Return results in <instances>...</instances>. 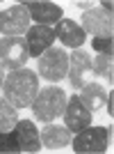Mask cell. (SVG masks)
Returning <instances> with one entry per match:
<instances>
[{
    "mask_svg": "<svg viewBox=\"0 0 114 154\" xmlns=\"http://www.w3.org/2000/svg\"><path fill=\"white\" fill-rule=\"evenodd\" d=\"M39 92V76L32 69H14L5 76L2 83V97L14 108H27Z\"/></svg>",
    "mask_w": 114,
    "mask_h": 154,
    "instance_id": "6da1fadb",
    "label": "cell"
},
{
    "mask_svg": "<svg viewBox=\"0 0 114 154\" xmlns=\"http://www.w3.org/2000/svg\"><path fill=\"white\" fill-rule=\"evenodd\" d=\"M66 101H69V97H66V92L62 88L48 85V88H39L34 101L30 103V108L39 122L48 124L53 120H57V117H62L64 108H66Z\"/></svg>",
    "mask_w": 114,
    "mask_h": 154,
    "instance_id": "7a4b0ae2",
    "label": "cell"
},
{
    "mask_svg": "<svg viewBox=\"0 0 114 154\" xmlns=\"http://www.w3.org/2000/svg\"><path fill=\"white\" fill-rule=\"evenodd\" d=\"M37 74L50 83H59L69 74V53L62 46H50L37 58Z\"/></svg>",
    "mask_w": 114,
    "mask_h": 154,
    "instance_id": "3957f363",
    "label": "cell"
},
{
    "mask_svg": "<svg viewBox=\"0 0 114 154\" xmlns=\"http://www.w3.org/2000/svg\"><path fill=\"white\" fill-rule=\"evenodd\" d=\"M30 60L25 37H0V67L2 69H23Z\"/></svg>",
    "mask_w": 114,
    "mask_h": 154,
    "instance_id": "277c9868",
    "label": "cell"
},
{
    "mask_svg": "<svg viewBox=\"0 0 114 154\" xmlns=\"http://www.w3.org/2000/svg\"><path fill=\"white\" fill-rule=\"evenodd\" d=\"M110 145V131L105 127H87L73 138V149L78 154H103Z\"/></svg>",
    "mask_w": 114,
    "mask_h": 154,
    "instance_id": "5b68a950",
    "label": "cell"
},
{
    "mask_svg": "<svg viewBox=\"0 0 114 154\" xmlns=\"http://www.w3.org/2000/svg\"><path fill=\"white\" fill-rule=\"evenodd\" d=\"M30 21L32 19L23 2L7 7L5 12H0V35L2 37H21L27 32Z\"/></svg>",
    "mask_w": 114,
    "mask_h": 154,
    "instance_id": "8992f818",
    "label": "cell"
},
{
    "mask_svg": "<svg viewBox=\"0 0 114 154\" xmlns=\"http://www.w3.org/2000/svg\"><path fill=\"white\" fill-rule=\"evenodd\" d=\"M91 55L82 48H76V51L69 55V83L73 90H82L84 85L91 81Z\"/></svg>",
    "mask_w": 114,
    "mask_h": 154,
    "instance_id": "52a82bcc",
    "label": "cell"
},
{
    "mask_svg": "<svg viewBox=\"0 0 114 154\" xmlns=\"http://www.w3.org/2000/svg\"><path fill=\"white\" fill-rule=\"evenodd\" d=\"M82 30L94 35V37H112L114 21L112 14L101 9V7H91L82 14Z\"/></svg>",
    "mask_w": 114,
    "mask_h": 154,
    "instance_id": "ba28073f",
    "label": "cell"
},
{
    "mask_svg": "<svg viewBox=\"0 0 114 154\" xmlns=\"http://www.w3.org/2000/svg\"><path fill=\"white\" fill-rule=\"evenodd\" d=\"M62 117H64V127L69 129V131H73V134H78V131L91 127V117L94 115L82 106V101L78 99V94H73V97H69Z\"/></svg>",
    "mask_w": 114,
    "mask_h": 154,
    "instance_id": "9c48e42d",
    "label": "cell"
},
{
    "mask_svg": "<svg viewBox=\"0 0 114 154\" xmlns=\"http://www.w3.org/2000/svg\"><path fill=\"white\" fill-rule=\"evenodd\" d=\"M25 42H27V51L30 58H39L44 51H48L55 44V28L53 26H30L25 32Z\"/></svg>",
    "mask_w": 114,
    "mask_h": 154,
    "instance_id": "30bf717a",
    "label": "cell"
},
{
    "mask_svg": "<svg viewBox=\"0 0 114 154\" xmlns=\"http://www.w3.org/2000/svg\"><path fill=\"white\" fill-rule=\"evenodd\" d=\"M23 5L30 14V19L37 21L39 26H53L57 21H62V7L50 2V0H30Z\"/></svg>",
    "mask_w": 114,
    "mask_h": 154,
    "instance_id": "8fae6325",
    "label": "cell"
},
{
    "mask_svg": "<svg viewBox=\"0 0 114 154\" xmlns=\"http://www.w3.org/2000/svg\"><path fill=\"white\" fill-rule=\"evenodd\" d=\"M55 37L69 48H80L87 42V32L82 30L80 23H76L73 19H62L55 23Z\"/></svg>",
    "mask_w": 114,
    "mask_h": 154,
    "instance_id": "7c38bea8",
    "label": "cell"
},
{
    "mask_svg": "<svg viewBox=\"0 0 114 154\" xmlns=\"http://www.w3.org/2000/svg\"><path fill=\"white\" fill-rule=\"evenodd\" d=\"M14 138L19 145V152H39L41 149V138L32 120H19L14 127Z\"/></svg>",
    "mask_w": 114,
    "mask_h": 154,
    "instance_id": "4fadbf2b",
    "label": "cell"
},
{
    "mask_svg": "<svg viewBox=\"0 0 114 154\" xmlns=\"http://www.w3.org/2000/svg\"><path fill=\"white\" fill-rule=\"evenodd\" d=\"M78 99L82 101V106L91 113V115H96V113H101V110H105V101H107V92H105V88L98 83H87L82 88V92L78 94Z\"/></svg>",
    "mask_w": 114,
    "mask_h": 154,
    "instance_id": "5bb4252c",
    "label": "cell"
},
{
    "mask_svg": "<svg viewBox=\"0 0 114 154\" xmlns=\"http://www.w3.org/2000/svg\"><path fill=\"white\" fill-rule=\"evenodd\" d=\"M39 138H41V145L48 149H62L66 145H71V131L66 127H59V124H46L41 131H39Z\"/></svg>",
    "mask_w": 114,
    "mask_h": 154,
    "instance_id": "9a60e30c",
    "label": "cell"
},
{
    "mask_svg": "<svg viewBox=\"0 0 114 154\" xmlns=\"http://www.w3.org/2000/svg\"><path fill=\"white\" fill-rule=\"evenodd\" d=\"M19 124V108H14L5 97H0V131H12Z\"/></svg>",
    "mask_w": 114,
    "mask_h": 154,
    "instance_id": "2e32d148",
    "label": "cell"
},
{
    "mask_svg": "<svg viewBox=\"0 0 114 154\" xmlns=\"http://www.w3.org/2000/svg\"><path fill=\"white\" fill-rule=\"evenodd\" d=\"M91 71H94L98 78H105L110 85L114 81V67H112V55H103L98 53L94 60H91Z\"/></svg>",
    "mask_w": 114,
    "mask_h": 154,
    "instance_id": "e0dca14e",
    "label": "cell"
},
{
    "mask_svg": "<svg viewBox=\"0 0 114 154\" xmlns=\"http://www.w3.org/2000/svg\"><path fill=\"white\" fill-rule=\"evenodd\" d=\"M0 152H5V154L19 152V145H16V138H14V129L12 131H0Z\"/></svg>",
    "mask_w": 114,
    "mask_h": 154,
    "instance_id": "ac0fdd59",
    "label": "cell"
},
{
    "mask_svg": "<svg viewBox=\"0 0 114 154\" xmlns=\"http://www.w3.org/2000/svg\"><path fill=\"white\" fill-rule=\"evenodd\" d=\"M91 46H94V51L103 53V55H112V53H114L112 37H94V39H91Z\"/></svg>",
    "mask_w": 114,
    "mask_h": 154,
    "instance_id": "d6986e66",
    "label": "cell"
},
{
    "mask_svg": "<svg viewBox=\"0 0 114 154\" xmlns=\"http://www.w3.org/2000/svg\"><path fill=\"white\" fill-rule=\"evenodd\" d=\"M105 110H107V115H114V94L110 92L107 101H105Z\"/></svg>",
    "mask_w": 114,
    "mask_h": 154,
    "instance_id": "ffe728a7",
    "label": "cell"
},
{
    "mask_svg": "<svg viewBox=\"0 0 114 154\" xmlns=\"http://www.w3.org/2000/svg\"><path fill=\"white\" fill-rule=\"evenodd\" d=\"M101 9H105V12L112 14V0H103V2H101Z\"/></svg>",
    "mask_w": 114,
    "mask_h": 154,
    "instance_id": "44dd1931",
    "label": "cell"
},
{
    "mask_svg": "<svg viewBox=\"0 0 114 154\" xmlns=\"http://www.w3.org/2000/svg\"><path fill=\"white\" fill-rule=\"evenodd\" d=\"M73 5L80 7V9H84V12H87V9H91V2H82V0H80V2H73Z\"/></svg>",
    "mask_w": 114,
    "mask_h": 154,
    "instance_id": "7402d4cb",
    "label": "cell"
},
{
    "mask_svg": "<svg viewBox=\"0 0 114 154\" xmlns=\"http://www.w3.org/2000/svg\"><path fill=\"white\" fill-rule=\"evenodd\" d=\"M2 83H5V69L0 67V88H2Z\"/></svg>",
    "mask_w": 114,
    "mask_h": 154,
    "instance_id": "603a6c76",
    "label": "cell"
}]
</instances>
